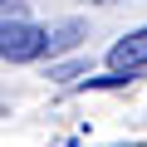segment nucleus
<instances>
[{
	"label": "nucleus",
	"instance_id": "f257e3e1",
	"mask_svg": "<svg viewBox=\"0 0 147 147\" xmlns=\"http://www.w3.org/2000/svg\"><path fill=\"white\" fill-rule=\"evenodd\" d=\"M44 54V30L30 25V20H5L0 25V59L10 64H30Z\"/></svg>",
	"mask_w": 147,
	"mask_h": 147
},
{
	"label": "nucleus",
	"instance_id": "f03ea898",
	"mask_svg": "<svg viewBox=\"0 0 147 147\" xmlns=\"http://www.w3.org/2000/svg\"><path fill=\"white\" fill-rule=\"evenodd\" d=\"M108 69H113V74H137V69H147V25L132 30V34H123V39L108 49Z\"/></svg>",
	"mask_w": 147,
	"mask_h": 147
},
{
	"label": "nucleus",
	"instance_id": "7ed1b4c3",
	"mask_svg": "<svg viewBox=\"0 0 147 147\" xmlns=\"http://www.w3.org/2000/svg\"><path fill=\"white\" fill-rule=\"evenodd\" d=\"M84 39V25L79 20H64V25H54V30H44V54H64V49H74Z\"/></svg>",
	"mask_w": 147,
	"mask_h": 147
},
{
	"label": "nucleus",
	"instance_id": "20e7f679",
	"mask_svg": "<svg viewBox=\"0 0 147 147\" xmlns=\"http://www.w3.org/2000/svg\"><path fill=\"white\" fill-rule=\"evenodd\" d=\"M127 79H132V74H113L108 69V74H98V79H88V88H123Z\"/></svg>",
	"mask_w": 147,
	"mask_h": 147
},
{
	"label": "nucleus",
	"instance_id": "39448f33",
	"mask_svg": "<svg viewBox=\"0 0 147 147\" xmlns=\"http://www.w3.org/2000/svg\"><path fill=\"white\" fill-rule=\"evenodd\" d=\"M93 5H118V0H93Z\"/></svg>",
	"mask_w": 147,
	"mask_h": 147
}]
</instances>
